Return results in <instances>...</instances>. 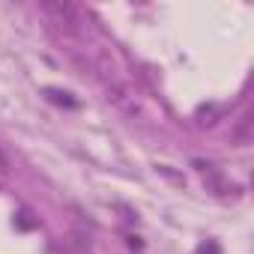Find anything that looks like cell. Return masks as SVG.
Returning <instances> with one entry per match:
<instances>
[{
	"mask_svg": "<svg viewBox=\"0 0 254 254\" xmlns=\"http://www.w3.org/2000/svg\"><path fill=\"white\" fill-rule=\"evenodd\" d=\"M9 171V159H6V153L0 150V174H6Z\"/></svg>",
	"mask_w": 254,
	"mask_h": 254,
	"instance_id": "cell-2",
	"label": "cell"
},
{
	"mask_svg": "<svg viewBox=\"0 0 254 254\" xmlns=\"http://www.w3.org/2000/svg\"><path fill=\"white\" fill-rule=\"evenodd\" d=\"M42 9L51 18V24L60 27L63 33H69V36H81L87 30V12L78 3H69V0H48V3H42Z\"/></svg>",
	"mask_w": 254,
	"mask_h": 254,
	"instance_id": "cell-1",
	"label": "cell"
}]
</instances>
